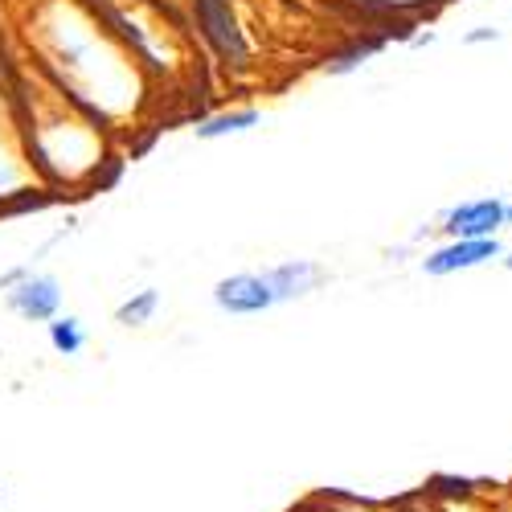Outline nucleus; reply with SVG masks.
I'll return each instance as SVG.
<instances>
[{
    "mask_svg": "<svg viewBox=\"0 0 512 512\" xmlns=\"http://www.w3.org/2000/svg\"><path fill=\"white\" fill-rule=\"evenodd\" d=\"M508 226V205L500 197H480V201H463L455 209H447L443 230L451 234V242H480V238H496V230Z\"/></svg>",
    "mask_w": 512,
    "mask_h": 512,
    "instance_id": "nucleus-1",
    "label": "nucleus"
},
{
    "mask_svg": "<svg viewBox=\"0 0 512 512\" xmlns=\"http://www.w3.org/2000/svg\"><path fill=\"white\" fill-rule=\"evenodd\" d=\"M5 304H9L17 316L33 320V324H41V320H58L62 287H58L54 275H21V279L9 287Z\"/></svg>",
    "mask_w": 512,
    "mask_h": 512,
    "instance_id": "nucleus-2",
    "label": "nucleus"
},
{
    "mask_svg": "<svg viewBox=\"0 0 512 512\" xmlns=\"http://www.w3.org/2000/svg\"><path fill=\"white\" fill-rule=\"evenodd\" d=\"M213 304L230 316H259V312L275 308V291H271L267 275H230L213 287Z\"/></svg>",
    "mask_w": 512,
    "mask_h": 512,
    "instance_id": "nucleus-3",
    "label": "nucleus"
},
{
    "mask_svg": "<svg viewBox=\"0 0 512 512\" xmlns=\"http://www.w3.org/2000/svg\"><path fill=\"white\" fill-rule=\"evenodd\" d=\"M504 246L500 238H480V242H447L439 250H431L422 259V271L426 275H455V271H472V267H484L492 259H500Z\"/></svg>",
    "mask_w": 512,
    "mask_h": 512,
    "instance_id": "nucleus-4",
    "label": "nucleus"
},
{
    "mask_svg": "<svg viewBox=\"0 0 512 512\" xmlns=\"http://www.w3.org/2000/svg\"><path fill=\"white\" fill-rule=\"evenodd\" d=\"M267 283H271V291H275V304H283V300H295V295H308V291L320 283V267L308 263V259H295V263L275 267V271L267 275Z\"/></svg>",
    "mask_w": 512,
    "mask_h": 512,
    "instance_id": "nucleus-5",
    "label": "nucleus"
},
{
    "mask_svg": "<svg viewBox=\"0 0 512 512\" xmlns=\"http://www.w3.org/2000/svg\"><path fill=\"white\" fill-rule=\"evenodd\" d=\"M201 21L209 25V37H213V46H218L222 54H238V33H234V21L226 13L222 0H201Z\"/></svg>",
    "mask_w": 512,
    "mask_h": 512,
    "instance_id": "nucleus-6",
    "label": "nucleus"
},
{
    "mask_svg": "<svg viewBox=\"0 0 512 512\" xmlns=\"http://www.w3.org/2000/svg\"><path fill=\"white\" fill-rule=\"evenodd\" d=\"M254 123H259V111H250V107L226 111V115L205 119V123L197 127V140H218V136H230V132H246V127H254Z\"/></svg>",
    "mask_w": 512,
    "mask_h": 512,
    "instance_id": "nucleus-7",
    "label": "nucleus"
},
{
    "mask_svg": "<svg viewBox=\"0 0 512 512\" xmlns=\"http://www.w3.org/2000/svg\"><path fill=\"white\" fill-rule=\"evenodd\" d=\"M156 308H160V291L148 287V291H136L127 304H119V308H115V320H119L123 328H140V324H148V320L156 316Z\"/></svg>",
    "mask_w": 512,
    "mask_h": 512,
    "instance_id": "nucleus-8",
    "label": "nucleus"
},
{
    "mask_svg": "<svg viewBox=\"0 0 512 512\" xmlns=\"http://www.w3.org/2000/svg\"><path fill=\"white\" fill-rule=\"evenodd\" d=\"M50 345L62 357H74L82 345H87V336H82V328H78L74 316H58V320H50Z\"/></svg>",
    "mask_w": 512,
    "mask_h": 512,
    "instance_id": "nucleus-9",
    "label": "nucleus"
},
{
    "mask_svg": "<svg viewBox=\"0 0 512 512\" xmlns=\"http://www.w3.org/2000/svg\"><path fill=\"white\" fill-rule=\"evenodd\" d=\"M500 33L496 29H488V25H480V29H472V33H467L463 41H467V46H480V41H496Z\"/></svg>",
    "mask_w": 512,
    "mask_h": 512,
    "instance_id": "nucleus-10",
    "label": "nucleus"
},
{
    "mask_svg": "<svg viewBox=\"0 0 512 512\" xmlns=\"http://www.w3.org/2000/svg\"><path fill=\"white\" fill-rule=\"evenodd\" d=\"M504 267H508V271H512V254H504Z\"/></svg>",
    "mask_w": 512,
    "mask_h": 512,
    "instance_id": "nucleus-11",
    "label": "nucleus"
},
{
    "mask_svg": "<svg viewBox=\"0 0 512 512\" xmlns=\"http://www.w3.org/2000/svg\"><path fill=\"white\" fill-rule=\"evenodd\" d=\"M508 226H512V201H508Z\"/></svg>",
    "mask_w": 512,
    "mask_h": 512,
    "instance_id": "nucleus-12",
    "label": "nucleus"
}]
</instances>
